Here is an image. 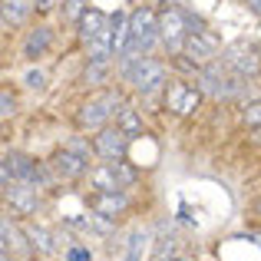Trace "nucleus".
Wrapping results in <instances>:
<instances>
[{
  "label": "nucleus",
  "instance_id": "8",
  "mask_svg": "<svg viewBox=\"0 0 261 261\" xmlns=\"http://www.w3.org/2000/svg\"><path fill=\"white\" fill-rule=\"evenodd\" d=\"M185 57L195 60L198 66L212 63V60L222 57V40H218L215 30H202V33H189V40H185Z\"/></svg>",
  "mask_w": 261,
  "mask_h": 261
},
{
  "label": "nucleus",
  "instance_id": "22",
  "mask_svg": "<svg viewBox=\"0 0 261 261\" xmlns=\"http://www.w3.org/2000/svg\"><path fill=\"white\" fill-rule=\"evenodd\" d=\"M86 10H89V0H63V20L70 27H76Z\"/></svg>",
  "mask_w": 261,
  "mask_h": 261
},
{
  "label": "nucleus",
  "instance_id": "10",
  "mask_svg": "<svg viewBox=\"0 0 261 261\" xmlns=\"http://www.w3.org/2000/svg\"><path fill=\"white\" fill-rule=\"evenodd\" d=\"M129 195H126V189H119V192H93L89 195V212H99V215H106V218H122L129 212Z\"/></svg>",
  "mask_w": 261,
  "mask_h": 261
},
{
  "label": "nucleus",
  "instance_id": "30",
  "mask_svg": "<svg viewBox=\"0 0 261 261\" xmlns=\"http://www.w3.org/2000/svg\"><path fill=\"white\" fill-rule=\"evenodd\" d=\"M245 4H248L251 13H258V17H261V0H245Z\"/></svg>",
  "mask_w": 261,
  "mask_h": 261
},
{
  "label": "nucleus",
  "instance_id": "6",
  "mask_svg": "<svg viewBox=\"0 0 261 261\" xmlns=\"http://www.w3.org/2000/svg\"><path fill=\"white\" fill-rule=\"evenodd\" d=\"M202 89L192 86L189 80H169V86L162 89V106L175 116H192L198 106H202Z\"/></svg>",
  "mask_w": 261,
  "mask_h": 261
},
{
  "label": "nucleus",
  "instance_id": "25",
  "mask_svg": "<svg viewBox=\"0 0 261 261\" xmlns=\"http://www.w3.org/2000/svg\"><path fill=\"white\" fill-rule=\"evenodd\" d=\"M17 113V99H13V93L10 89H0V116H4V119H10V116Z\"/></svg>",
  "mask_w": 261,
  "mask_h": 261
},
{
  "label": "nucleus",
  "instance_id": "17",
  "mask_svg": "<svg viewBox=\"0 0 261 261\" xmlns=\"http://www.w3.org/2000/svg\"><path fill=\"white\" fill-rule=\"evenodd\" d=\"M0 4H4V27H7V30L27 23V17L37 10L33 0H0Z\"/></svg>",
  "mask_w": 261,
  "mask_h": 261
},
{
  "label": "nucleus",
  "instance_id": "28",
  "mask_svg": "<svg viewBox=\"0 0 261 261\" xmlns=\"http://www.w3.org/2000/svg\"><path fill=\"white\" fill-rule=\"evenodd\" d=\"M89 258H93V255H89L86 248H70V251H66V261H89Z\"/></svg>",
  "mask_w": 261,
  "mask_h": 261
},
{
  "label": "nucleus",
  "instance_id": "24",
  "mask_svg": "<svg viewBox=\"0 0 261 261\" xmlns=\"http://www.w3.org/2000/svg\"><path fill=\"white\" fill-rule=\"evenodd\" d=\"M63 149H70V152H76V155H83V159L89 162V159H93V155H96V149H93V142H89V139H83V136H73V139L70 142H66V146Z\"/></svg>",
  "mask_w": 261,
  "mask_h": 261
},
{
  "label": "nucleus",
  "instance_id": "21",
  "mask_svg": "<svg viewBox=\"0 0 261 261\" xmlns=\"http://www.w3.org/2000/svg\"><path fill=\"white\" fill-rule=\"evenodd\" d=\"M155 261H166V258H175L178 255V238L175 235H162L155 238V248H152Z\"/></svg>",
  "mask_w": 261,
  "mask_h": 261
},
{
  "label": "nucleus",
  "instance_id": "26",
  "mask_svg": "<svg viewBox=\"0 0 261 261\" xmlns=\"http://www.w3.org/2000/svg\"><path fill=\"white\" fill-rule=\"evenodd\" d=\"M185 23H189V33H202V30H208V23H205L198 13H192L189 7H185Z\"/></svg>",
  "mask_w": 261,
  "mask_h": 261
},
{
  "label": "nucleus",
  "instance_id": "18",
  "mask_svg": "<svg viewBox=\"0 0 261 261\" xmlns=\"http://www.w3.org/2000/svg\"><path fill=\"white\" fill-rule=\"evenodd\" d=\"M116 126H119L129 139H136V136L146 133V122H142V116H139V109H136V106H122L119 116H116Z\"/></svg>",
  "mask_w": 261,
  "mask_h": 261
},
{
  "label": "nucleus",
  "instance_id": "19",
  "mask_svg": "<svg viewBox=\"0 0 261 261\" xmlns=\"http://www.w3.org/2000/svg\"><path fill=\"white\" fill-rule=\"evenodd\" d=\"M149 242H152V231L149 228H136L133 235H129V245H126V261H142Z\"/></svg>",
  "mask_w": 261,
  "mask_h": 261
},
{
  "label": "nucleus",
  "instance_id": "32",
  "mask_svg": "<svg viewBox=\"0 0 261 261\" xmlns=\"http://www.w3.org/2000/svg\"><path fill=\"white\" fill-rule=\"evenodd\" d=\"M166 261H189V258H182V255H175V258H166Z\"/></svg>",
  "mask_w": 261,
  "mask_h": 261
},
{
  "label": "nucleus",
  "instance_id": "29",
  "mask_svg": "<svg viewBox=\"0 0 261 261\" xmlns=\"http://www.w3.org/2000/svg\"><path fill=\"white\" fill-rule=\"evenodd\" d=\"M33 4H37V13H50V10H57L60 0H33Z\"/></svg>",
  "mask_w": 261,
  "mask_h": 261
},
{
  "label": "nucleus",
  "instance_id": "5",
  "mask_svg": "<svg viewBox=\"0 0 261 261\" xmlns=\"http://www.w3.org/2000/svg\"><path fill=\"white\" fill-rule=\"evenodd\" d=\"M189 40V23H185V7L166 4L159 10V43L169 50V57H178Z\"/></svg>",
  "mask_w": 261,
  "mask_h": 261
},
{
  "label": "nucleus",
  "instance_id": "3",
  "mask_svg": "<svg viewBox=\"0 0 261 261\" xmlns=\"http://www.w3.org/2000/svg\"><path fill=\"white\" fill-rule=\"evenodd\" d=\"M122 106H126V102H122V96L116 93V89H99V93L89 96L83 106L76 109V126L83 129V133H99L109 122H116V116H119Z\"/></svg>",
  "mask_w": 261,
  "mask_h": 261
},
{
  "label": "nucleus",
  "instance_id": "16",
  "mask_svg": "<svg viewBox=\"0 0 261 261\" xmlns=\"http://www.w3.org/2000/svg\"><path fill=\"white\" fill-rule=\"evenodd\" d=\"M89 189L93 192H119V175H116L113 162H102V166L89 169Z\"/></svg>",
  "mask_w": 261,
  "mask_h": 261
},
{
  "label": "nucleus",
  "instance_id": "12",
  "mask_svg": "<svg viewBox=\"0 0 261 261\" xmlns=\"http://www.w3.org/2000/svg\"><path fill=\"white\" fill-rule=\"evenodd\" d=\"M50 46H53V27L37 23L33 30H27L23 46H20V57H23V60H40Z\"/></svg>",
  "mask_w": 261,
  "mask_h": 261
},
{
  "label": "nucleus",
  "instance_id": "20",
  "mask_svg": "<svg viewBox=\"0 0 261 261\" xmlns=\"http://www.w3.org/2000/svg\"><path fill=\"white\" fill-rule=\"evenodd\" d=\"M109 73H113V63H96V60H89L86 70H83V83L86 86H102L109 80Z\"/></svg>",
  "mask_w": 261,
  "mask_h": 261
},
{
  "label": "nucleus",
  "instance_id": "11",
  "mask_svg": "<svg viewBox=\"0 0 261 261\" xmlns=\"http://www.w3.org/2000/svg\"><path fill=\"white\" fill-rule=\"evenodd\" d=\"M40 189H33V185H23V182H13L10 189H4V198L7 205H10L17 215H37L40 212Z\"/></svg>",
  "mask_w": 261,
  "mask_h": 261
},
{
  "label": "nucleus",
  "instance_id": "1",
  "mask_svg": "<svg viewBox=\"0 0 261 261\" xmlns=\"http://www.w3.org/2000/svg\"><path fill=\"white\" fill-rule=\"evenodd\" d=\"M159 43V10L152 7H139V10L129 13V43L122 50L119 63H129V60L149 57Z\"/></svg>",
  "mask_w": 261,
  "mask_h": 261
},
{
  "label": "nucleus",
  "instance_id": "27",
  "mask_svg": "<svg viewBox=\"0 0 261 261\" xmlns=\"http://www.w3.org/2000/svg\"><path fill=\"white\" fill-rule=\"evenodd\" d=\"M23 83L30 86V89H43V86H46V76H43V70H30V73L23 76Z\"/></svg>",
  "mask_w": 261,
  "mask_h": 261
},
{
  "label": "nucleus",
  "instance_id": "7",
  "mask_svg": "<svg viewBox=\"0 0 261 261\" xmlns=\"http://www.w3.org/2000/svg\"><path fill=\"white\" fill-rule=\"evenodd\" d=\"M129 136L122 133L116 122H109L106 129H99V133L93 136V149H96V155L99 159H106V162H119V159H126V152H129Z\"/></svg>",
  "mask_w": 261,
  "mask_h": 261
},
{
  "label": "nucleus",
  "instance_id": "14",
  "mask_svg": "<svg viewBox=\"0 0 261 261\" xmlns=\"http://www.w3.org/2000/svg\"><path fill=\"white\" fill-rule=\"evenodd\" d=\"M23 231H27V242H30V248L37 251V255H53V251H57V242H60L57 231L43 228V225H37V222H27Z\"/></svg>",
  "mask_w": 261,
  "mask_h": 261
},
{
  "label": "nucleus",
  "instance_id": "33",
  "mask_svg": "<svg viewBox=\"0 0 261 261\" xmlns=\"http://www.w3.org/2000/svg\"><path fill=\"white\" fill-rule=\"evenodd\" d=\"M258 133H261V129H258ZM258 142H261V136H258Z\"/></svg>",
  "mask_w": 261,
  "mask_h": 261
},
{
  "label": "nucleus",
  "instance_id": "23",
  "mask_svg": "<svg viewBox=\"0 0 261 261\" xmlns=\"http://www.w3.org/2000/svg\"><path fill=\"white\" fill-rule=\"evenodd\" d=\"M242 126L245 129H261V96L255 102H248V106H242Z\"/></svg>",
  "mask_w": 261,
  "mask_h": 261
},
{
  "label": "nucleus",
  "instance_id": "2",
  "mask_svg": "<svg viewBox=\"0 0 261 261\" xmlns=\"http://www.w3.org/2000/svg\"><path fill=\"white\" fill-rule=\"evenodd\" d=\"M119 73H122V80L139 96H146V99L162 96V89L169 86L166 63H159V60H152V57H139V60H129V63H119Z\"/></svg>",
  "mask_w": 261,
  "mask_h": 261
},
{
  "label": "nucleus",
  "instance_id": "9",
  "mask_svg": "<svg viewBox=\"0 0 261 261\" xmlns=\"http://www.w3.org/2000/svg\"><path fill=\"white\" fill-rule=\"evenodd\" d=\"M50 169L60 182H80L83 175H89V162L83 155L70 152V149H60V152L50 155Z\"/></svg>",
  "mask_w": 261,
  "mask_h": 261
},
{
  "label": "nucleus",
  "instance_id": "4",
  "mask_svg": "<svg viewBox=\"0 0 261 261\" xmlns=\"http://www.w3.org/2000/svg\"><path fill=\"white\" fill-rule=\"evenodd\" d=\"M222 60L225 66H228L231 73H238V76L245 80H258L261 76V46L251 43V40H231L228 46H222Z\"/></svg>",
  "mask_w": 261,
  "mask_h": 261
},
{
  "label": "nucleus",
  "instance_id": "15",
  "mask_svg": "<svg viewBox=\"0 0 261 261\" xmlns=\"http://www.w3.org/2000/svg\"><path fill=\"white\" fill-rule=\"evenodd\" d=\"M0 242H4L0 248L10 251V255H13V251H27V248H30V242H27V231H20L17 222H13L10 215L0 218Z\"/></svg>",
  "mask_w": 261,
  "mask_h": 261
},
{
  "label": "nucleus",
  "instance_id": "31",
  "mask_svg": "<svg viewBox=\"0 0 261 261\" xmlns=\"http://www.w3.org/2000/svg\"><path fill=\"white\" fill-rule=\"evenodd\" d=\"M255 215H261V198H258V202H255Z\"/></svg>",
  "mask_w": 261,
  "mask_h": 261
},
{
  "label": "nucleus",
  "instance_id": "13",
  "mask_svg": "<svg viewBox=\"0 0 261 261\" xmlns=\"http://www.w3.org/2000/svg\"><path fill=\"white\" fill-rule=\"evenodd\" d=\"M106 23H109V17L102 10H96V7H89V10L83 13V20L76 23V37H80V43L89 46L96 37H99L102 30H106Z\"/></svg>",
  "mask_w": 261,
  "mask_h": 261
}]
</instances>
